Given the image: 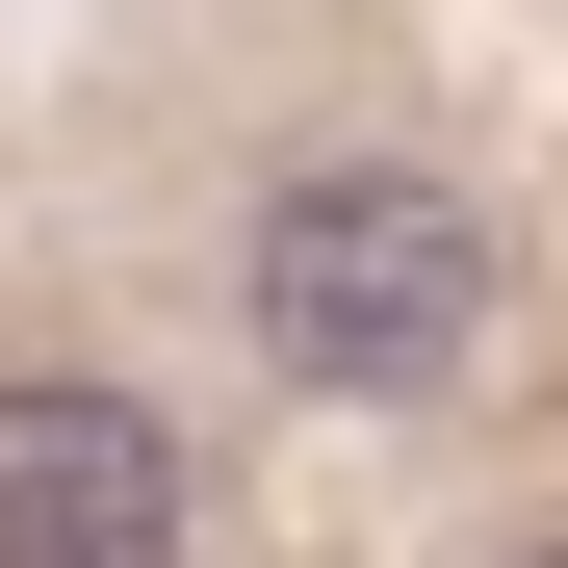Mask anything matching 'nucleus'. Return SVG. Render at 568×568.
I'll use <instances>...</instances> for the list:
<instances>
[{
  "instance_id": "nucleus-1",
  "label": "nucleus",
  "mask_w": 568,
  "mask_h": 568,
  "mask_svg": "<svg viewBox=\"0 0 568 568\" xmlns=\"http://www.w3.org/2000/svg\"><path fill=\"white\" fill-rule=\"evenodd\" d=\"M258 362L284 388H336V414H414V388H465L491 362V207L465 181H414V155H311L258 207Z\"/></svg>"
},
{
  "instance_id": "nucleus-2",
  "label": "nucleus",
  "mask_w": 568,
  "mask_h": 568,
  "mask_svg": "<svg viewBox=\"0 0 568 568\" xmlns=\"http://www.w3.org/2000/svg\"><path fill=\"white\" fill-rule=\"evenodd\" d=\"M0 568H181V439L78 362H27L0 388Z\"/></svg>"
},
{
  "instance_id": "nucleus-3",
  "label": "nucleus",
  "mask_w": 568,
  "mask_h": 568,
  "mask_svg": "<svg viewBox=\"0 0 568 568\" xmlns=\"http://www.w3.org/2000/svg\"><path fill=\"white\" fill-rule=\"evenodd\" d=\"M542 568H568V542H542Z\"/></svg>"
}]
</instances>
